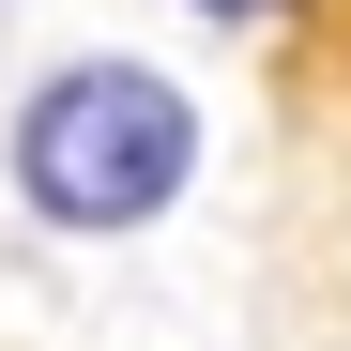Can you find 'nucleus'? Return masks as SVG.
I'll list each match as a JSON object with an SVG mask.
<instances>
[{
    "label": "nucleus",
    "instance_id": "f257e3e1",
    "mask_svg": "<svg viewBox=\"0 0 351 351\" xmlns=\"http://www.w3.org/2000/svg\"><path fill=\"white\" fill-rule=\"evenodd\" d=\"M0 168H16L31 229L123 245V229H153L168 199L199 184V107H184V77H153V62H123V46H92V62H46V77L16 92Z\"/></svg>",
    "mask_w": 351,
    "mask_h": 351
},
{
    "label": "nucleus",
    "instance_id": "f03ea898",
    "mask_svg": "<svg viewBox=\"0 0 351 351\" xmlns=\"http://www.w3.org/2000/svg\"><path fill=\"white\" fill-rule=\"evenodd\" d=\"M199 16H260V0H199Z\"/></svg>",
    "mask_w": 351,
    "mask_h": 351
}]
</instances>
